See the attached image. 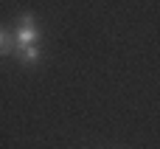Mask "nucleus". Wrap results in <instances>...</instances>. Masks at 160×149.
Returning <instances> with one entry per match:
<instances>
[{
    "mask_svg": "<svg viewBox=\"0 0 160 149\" xmlns=\"http://www.w3.org/2000/svg\"><path fill=\"white\" fill-rule=\"evenodd\" d=\"M14 45H37L39 42V28H37V20L34 14H22L17 20V28H14Z\"/></svg>",
    "mask_w": 160,
    "mask_h": 149,
    "instance_id": "obj_1",
    "label": "nucleus"
},
{
    "mask_svg": "<svg viewBox=\"0 0 160 149\" xmlns=\"http://www.w3.org/2000/svg\"><path fill=\"white\" fill-rule=\"evenodd\" d=\"M17 59H20V65H25V68H31V65H37L39 62V45H14V51H11Z\"/></svg>",
    "mask_w": 160,
    "mask_h": 149,
    "instance_id": "obj_2",
    "label": "nucleus"
},
{
    "mask_svg": "<svg viewBox=\"0 0 160 149\" xmlns=\"http://www.w3.org/2000/svg\"><path fill=\"white\" fill-rule=\"evenodd\" d=\"M11 51H14V37H11L6 28H0V56L11 54Z\"/></svg>",
    "mask_w": 160,
    "mask_h": 149,
    "instance_id": "obj_3",
    "label": "nucleus"
}]
</instances>
